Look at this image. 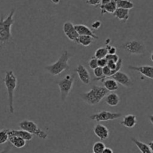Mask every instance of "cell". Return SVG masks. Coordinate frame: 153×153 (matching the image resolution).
Returning <instances> with one entry per match:
<instances>
[{
  "mask_svg": "<svg viewBox=\"0 0 153 153\" xmlns=\"http://www.w3.org/2000/svg\"><path fill=\"white\" fill-rule=\"evenodd\" d=\"M19 126L22 130H24L32 135H35L42 140H46L48 135L45 131L42 130L38 125L31 120H23L19 123Z\"/></svg>",
  "mask_w": 153,
  "mask_h": 153,
  "instance_id": "cell-5",
  "label": "cell"
},
{
  "mask_svg": "<svg viewBox=\"0 0 153 153\" xmlns=\"http://www.w3.org/2000/svg\"><path fill=\"white\" fill-rule=\"evenodd\" d=\"M74 77L75 76L74 74H68L57 83L59 88L61 99L62 101H65L66 98L70 93L74 86Z\"/></svg>",
  "mask_w": 153,
  "mask_h": 153,
  "instance_id": "cell-6",
  "label": "cell"
},
{
  "mask_svg": "<svg viewBox=\"0 0 153 153\" xmlns=\"http://www.w3.org/2000/svg\"><path fill=\"white\" fill-rule=\"evenodd\" d=\"M110 78L115 80L117 83L121 84L122 86H125V87H131V86H133V82H132L130 76L127 74L123 73L120 71L110 76Z\"/></svg>",
  "mask_w": 153,
  "mask_h": 153,
  "instance_id": "cell-9",
  "label": "cell"
},
{
  "mask_svg": "<svg viewBox=\"0 0 153 153\" xmlns=\"http://www.w3.org/2000/svg\"><path fill=\"white\" fill-rule=\"evenodd\" d=\"M148 145H149V148H150V149H151V151L153 152V140L151 141V142H150V143H149Z\"/></svg>",
  "mask_w": 153,
  "mask_h": 153,
  "instance_id": "cell-38",
  "label": "cell"
},
{
  "mask_svg": "<svg viewBox=\"0 0 153 153\" xmlns=\"http://www.w3.org/2000/svg\"><path fill=\"white\" fill-rule=\"evenodd\" d=\"M121 125L127 128H133L137 125V117L134 114H128L123 117Z\"/></svg>",
  "mask_w": 153,
  "mask_h": 153,
  "instance_id": "cell-17",
  "label": "cell"
},
{
  "mask_svg": "<svg viewBox=\"0 0 153 153\" xmlns=\"http://www.w3.org/2000/svg\"><path fill=\"white\" fill-rule=\"evenodd\" d=\"M102 153H113V151L110 148L105 147V149H104V151L102 152Z\"/></svg>",
  "mask_w": 153,
  "mask_h": 153,
  "instance_id": "cell-36",
  "label": "cell"
},
{
  "mask_svg": "<svg viewBox=\"0 0 153 153\" xmlns=\"http://www.w3.org/2000/svg\"><path fill=\"white\" fill-rule=\"evenodd\" d=\"M11 146L8 145V146L5 147V148L4 149L2 152H0V153H9V152L11 151Z\"/></svg>",
  "mask_w": 153,
  "mask_h": 153,
  "instance_id": "cell-35",
  "label": "cell"
},
{
  "mask_svg": "<svg viewBox=\"0 0 153 153\" xmlns=\"http://www.w3.org/2000/svg\"><path fill=\"white\" fill-rule=\"evenodd\" d=\"M111 0H101V5H105L110 2Z\"/></svg>",
  "mask_w": 153,
  "mask_h": 153,
  "instance_id": "cell-37",
  "label": "cell"
},
{
  "mask_svg": "<svg viewBox=\"0 0 153 153\" xmlns=\"http://www.w3.org/2000/svg\"><path fill=\"white\" fill-rule=\"evenodd\" d=\"M94 76H95V80H100L101 81L103 78H104V74H103V68L101 67H97L93 70Z\"/></svg>",
  "mask_w": 153,
  "mask_h": 153,
  "instance_id": "cell-28",
  "label": "cell"
},
{
  "mask_svg": "<svg viewBox=\"0 0 153 153\" xmlns=\"http://www.w3.org/2000/svg\"><path fill=\"white\" fill-rule=\"evenodd\" d=\"M108 93V90L104 86H92L90 90L81 95L82 98L89 105H96L105 98Z\"/></svg>",
  "mask_w": 153,
  "mask_h": 153,
  "instance_id": "cell-3",
  "label": "cell"
},
{
  "mask_svg": "<svg viewBox=\"0 0 153 153\" xmlns=\"http://www.w3.org/2000/svg\"><path fill=\"white\" fill-rule=\"evenodd\" d=\"M150 59H151L152 62H153V51H152V52L151 56H150Z\"/></svg>",
  "mask_w": 153,
  "mask_h": 153,
  "instance_id": "cell-41",
  "label": "cell"
},
{
  "mask_svg": "<svg viewBox=\"0 0 153 153\" xmlns=\"http://www.w3.org/2000/svg\"><path fill=\"white\" fill-rule=\"evenodd\" d=\"M63 32L69 40L72 41V42H76L77 38L80 36L78 32H76V29H75L74 25L69 21L65 22L63 24Z\"/></svg>",
  "mask_w": 153,
  "mask_h": 153,
  "instance_id": "cell-10",
  "label": "cell"
},
{
  "mask_svg": "<svg viewBox=\"0 0 153 153\" xmlns=\"http://www.w3.org/2000/svg\"><path fill=\"white\" fill-rule=\"evenodd\" d=\"M74 27L76 29V32H78L79 35H89L94 38L95 39H98V37L94 33L93 31L88 27L87 26L83 24H77L74 25Z\"/></svg>",
  "mask_w": 153,
  "mask_h": 153,
  "instance_id": "cell-14",
  "label": "cell"
},
{
  "mask_svg": "<svg viewBox=\"0 0 153 153\" xmlns=\"http://www.w3.org/2000/svg\"><path fill=\"white\" fill-rule=\"evenodd\" d=\"M121 117L122 113H113V112L103 110V111L99 112V113L91 115L89 118H90V120H94L95 122H107L117 120V119L120 118Z\"/></svg>",
  "mask_w": 153,
  "mask_h": 153,
  "instance_id": "cell-8",
  "label": "cell"
},
{
  "mask_svg": "<svg viewBox=\"0 0 153 153\" xmlns=\"http://www.w3.org/2000/svg\"><path fill=\"white\" fill-rule=\"evenodd\" d=\"M86 4L97 7L101 4V0H86Z\"/></svg>",
  "mask_w": 153,
  "mask_h": 153,
  "instance_id": "cell-32",
  "label": "cell"
},
{
  "mask_svg": "<svg viewBox=\"0 0 153 153\" xmlns=\"http://www.w3.org/2000/svg\"><path fill=\"white\" fill-rule=\"evenodd\" d=\"M108 54V52H107V50L105 47H101V48H98L96 50L95 53V56H94L96 57L97 59H102L105 58L106 56Z\"/></svg>",
  "mask_w": 153,
  "mask_h": 153,
  "instance_id": "cell-25",
  "label": "cell"
},
{
  "mask_svg": "<svg viewBox=\"0 0 153 153\" xmlns=\"http://www.w3.org/2000/svg\"><path fill=\"white\" fill-rule=\"evenodd\" d=\"M9 139L8 129H2L0 131V144H5Z\"/></svg>",
  "mask_w": 153,
  "mask_h": 153,
  "instance_id": "cell-27",
  "label": "cell"
},
{
  "mask_svg": "<svg viewBox=\"0 0 153 153\" xmlns=\"http://www.w3.org/2000/svg\"><path fill=\"white\" fill-rule=\"evenodd\" d=\"M105 101L109 106H110V107H116V106L118 105L119 103H120V98L117 93L111 92V93L106 95Z\"/></svg>",
  "mask_w": 153,
  "mask_h": 153,
  "instance_id": "cell-20",
  "label": "cell"
},
{
  "mask_svg": "<svg viewBox=\"0 0 153 153\" xmlns=\"http://www.w3.org/2000/svg\"><path fill=\"white\" fill-rule=\"evenodd\" d=\"M105 59L107 61H113L114 62L117 63L120 58L119 57L118 55H117V54H107V55L106 56Z\"/></svg>",
  "mask_w": 153,
  "mask_h": 153,
  "instance_id": "cell-30",
  "label": "cell"
},
{
  "mask_svg": "<svg viewBox=\"0 0 153 153\" xmlns=\"http://www.w3.org/2000/svg\"><path fill=\"white\" fill-rule=\"evenodd\" d=\"M51 1L53 4H56V5H57V4H59L60 2V0H51Z\"/></svg>",
  "mask_w": 153,
  "mask_h": 153,
  "instance_id": "cell-40",
  "label": "cell"
},
{
  "mask_svg": "<svg viewBox=\"0 0 153 153\" xmlns=\"http://www.w3.org/2000/svg\"><path fill=\"white\" fill-rule=\"evenodd\" d=\"M92 153H95V152H92Z\"/></svg>",
  "mask_w": 153,
  "mask_h": 153,
  "instance_id": "cell-42",
  "label": "cell"
},
{
  "mask_svg": "<svg viewBox=\"0 0 153 153\" xmlns=\"http://www.w3.org/2000/svg\"><path fill=\"white\" fill-rule=\"evenodd\" d=\"M75 71L76 72L79 76V79L83 84L88 85L90 83V74H89V71L86 69V68H85V66H83L81 64L78 65L75 69Z\"/></svg>",
  "mask_w": 153,
  "mask_h": 153,
  "instance_id": "cell-11",
  "label": "cell"
},
{
  "mask_svg": "<svg viewBox=\"0 0 153 153\" xmlns=\"http://www.w3.org/2000/svg\"><path fill=\"white\" fill-rule=\"evenodd\" d=\"M105 48H107L108 54H116L117 53V48H115V47H113V46H111V45H110V44H107Z\"/></svg>",
  "mask_w": 153,
  "mask_h": 153,
  "instance_id": "cell-31",
  "label": "cell"
},
{
  "mask_svg": "<svg viewBox=\"0 0 153 153\" xmlns=\"http://www.w3.org/2000/svg\"><path fill=\"white\" fill-rule=\"evenodd\" d=\"M72 56L67 51H63L62 55L56 62L53 64L47 65L45 70L48 71L53 76H56L62 73L64 71L68 70L70 65L68 64V60L71 58Z\"/></svg>",
  "mask_w": 153,
  "mask_h": 153,
  "instance_id": "cell-4",
  "label": "cell"
},
{
  "mask_svg": "<svg viewBox=\"0 0 153 153\" xmlns=\"http://www.w3.org/2000/svg\"><path fill=\"white\" fill-rule=\"evenodd\" d=\"M91 26H92V28L93 29L97 30V29H98L101 26V22L99 21V20H96V21L93 22V23H92Z\"/></svg>",
  "mask_w": 153,
  "mask_h": 153,
  "instance_id": "cell-34",
  "label": "cell"
},
{
  "mask_svg": "<svg viewBox=\"0 0 153 153\" xmlns=\"http://www.w3.org/2000/svg\"><path fill=\"white\" fill-rule=\"evenodd\" d=\"M8 135L10 136H17L24 139L25 140H32L33 138V135L24 130H13L8 129Z\"/></svg>",
  "mask_w": 153,
  "mask_h": 153,
  "instance_id": "cell-15",
  "label": "cell"
},
{
  "mask_svg": "<svg viewBox=\"0 0 153 153\" xmlns=\"http://www.w3.org/2000/svg\"><path fill=\"white\" fill-rule=\"evenodd\" d=\"M9 140L10 143L12 146H14L16 148H23L26 146V141L24 139L21 137H19L17 136H10L9 137Z\"/></svg>",
  "mask_w": 153,
  "mask_h": 153,
  "instance_id": "cell-21",
  "label": "cell"
},
{
  "mask_svg": "<svg viewBox=\"0 0 153 153\" xmlns=\"http://www.w3.org/2000/svg\"><path fill=\"white\" fill-rule=\"evenodd\" d=\"M105 149V145L101 141H98L95 143L92 146V151L95 153H102L104 149Z\"/></svg>",
  "mask_w": 153,
  "mask_h": 153,
  "instance_id": "cell-26",
  "label": "cell"
},
{
  "mask_svg": "<svg viewBox=\"0 0 153 153\" xmlns=\"http://www.w3.org/2000/svg\"><path fill=\"white\" fill-rule=\"evenodd\" d=\"M14 14L15 8H13L6 18H4L3 15L0 17V49L6 47L12 41L11 27L14 23Z\"/></svg>",
  "mask_w": 153,
  "mask_h": 153,
  "instance_id": "cell-1",
  "label": "cell"
},
{
  "mask_svg": "<svg viewBox=\"0 0 153 153\" xmlns=\"http://www.w3.org/2000/svg\"><path fill=\"white\" fill-rule=\"evenodd\" d=\"M117 8H125V9H132L134 7V4L130 0H115Z\"/></svg>",
  "mask_w": 153,
  "mask_h": 153,
  "instance_id": "cell-24",
  "label": "cell"
},
{
  "mask_svg": "<svg viewBox=\"0 0 153 153\" xmlns=\"http://www.w3.org/2000/svg\"><path fill=\"white\" fill-rule=\"evenodd\" d=\"M89 66L91 69H92V70H94V69L96 68L97 67H98V59L95 56L92 57V58L89 61Z\"/></svg>",
  "mask_w": 153,
  "mask_h": 153,
  "instance_id": "cell-29",
  "label": "cell"
},
{
  "mask_svg": "<svg viewBox=\"0 0 153 153\" xmlns=\"http://www.w3.org/2000/svg\"><path fill=\"white\" fill-rule=\"evenodd\" d=\"M149 120L150 123L153 125V115H149Z\"/></svg>",
  "mask_w": 153,
  "mask_h": 153,
  "instance_id": "cell-39",
  "label": "cell"
},
{
  "mask_svg": "<svg viewBox=\"0 0 153 153\" xmlns=\"http://www.w3.org/2000/svg\"><path fill=\"white\" fill-rule=\"evenodd\" d=\"M131 140L132 142L137 146V147L139 149V150L141 152V153H152V152L151 151L148 144L141 142V141L138 140L136 138L134 137L131 138Z\"/></svg>",
  "mask_w": 153,
  "mask_h": 153,
  "instance_id": "cell-22",
  "label": "cell"
},
{
  "mask_svg": "<svg viewBox=\"0 0 153 153\" xmlns=\"http://www.w3.org/2000/svg\"><path fill=\"white\" fill-rule=\"evenodd\" d=\"M102 83L104 84V87L110 92H115L119 89V83L110 77L106 78L105 80H103Z\"/></svg>",
  "mask_w": 153,
  "mask_h": 153,
  "instance_id": "cell-19",
  "label": "cell"
},
{
  "mask_svg": "<svg viewBox=\"0 0 153 153\" xmlns=\"http://www.w3.org/2000/svg\"><path fill=\"white\" fill-rule=\"evenodd\" d=\"M113 17L118 19L123 23H126L129 18V10L125 8H117V10L113 14Z\"/></svg>",
  "mask_w": 153,
  "mask_h": 153,
  "instance_id": "cell-16",
  "label": "cell"
},
{
  "mask_svg": "<svg viewBox=\"0 0 153 153\" xmlns=\"http://www.w3.org/2000/svg\"><path fill=\"white\" fill-rule=\"evenodd\" d=\"M94 39L95 38L89 35H80L76 42L84 47H88L93 42Z\"/></svg>",
  "mask_w": 153,
  "mask_h": 153,
  "instance_id": "cell-23",
  "label": "cell"
},
{
  "mask_svg": "<svg viewBox=\"0 0 153 153\" xmlns=\"http://www.w3.org/2000/svg\"><path fill=\"white\" fill-rule=\"evenodd\" d=\"M3 82L5 85L7 91H8V110L10 113H14V91L17 86V76L14 74L13 71H8L5 73V78Z\"/></svg>",
  "mask_w": 153,
  "mask_h": 153,
  "instance_id": "cell-2",
  "label": "cell"
},
{
  "mask_svg": "<svg viewBox=\"0 0 153 153\" xmlns=\"http://www.w3.org/2000/svg\"><path fill=\"white\" fill-rule=\"evenodd\" d=\"M107 60L105 58L98 59V65L99 67L104 68L107 65Z\"/></svg>",
  "mask_w": 153,
  "mask_h": 153,
  "instance_id": "cell-33",
  "label": "cell"
},
{
  "mask_svg": "<svg viewBox=\"0 0 153 153\" xmlns=\"http://www.w3.org/2000/svg\"><path fill=\"white\" fill-rule=\"evenodd\" d=\"M123 50L131 55H142L146 53V48L141 41L131 40L126 42L123 46Z\"/></svg>",
  "mask_w": 153,
  "mask_h": 153,
  "instance_id": "cell-7",
  "label": "cell"
},
{
  "mask_svg": "<svg viewBox=\"0 0 153 153\" xmlns=\"http://www.w3.org/2000/svg\"><path fill=\"white\" fill-rule=\"evenodd\" d=\"M94 133L101 140H105L108 139L110 136V131L109 129L105 126L102 124H97L94 126Z\"/></svg>",
  "mask_w": 153,
  "mask_h": 153,
  "instance_id": "cell-13",
  "label": "cell"
},
{
  "mask_svg": "<svg viewBox=\"0 0 153 153\" xmlns=\"http://www.w3.org/2000/svg\"><path fill=\"white\" fill-rule=\"evenodd\" d=\"M128 68L131 70L137 71L140 72L142 75L146 76L147 78L153 80V66L151 65H140V66H134L129 65Z\"/></svg>",
  "mask_w": 153,
  "mask_h": 153,
  "instance_id": "cell-12",
  "label": "cell"
},
{
  "mask_svg": "<svg viewBox=\"0 0 153 153\" xmlns=\"http://www.w3.org/2000/svg\"><path fill=\"white\" fill-rule=\"evenodd\" d=\"M117 3L115 2V0H111L109 3H107L105 5H101L100 6V9H101V14L104 15L106 13H109V14H113L114 11L117 10Z\"/></svg>",
  "mask_w": 153,
  "mask_h": 153,
  "instance_id": "cell-18",
  "label": "cell"
}]
</instances>
